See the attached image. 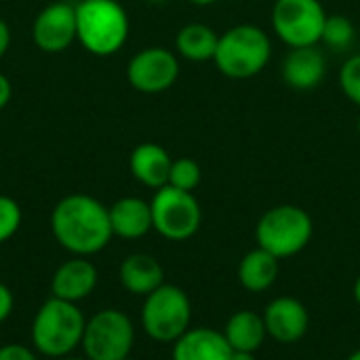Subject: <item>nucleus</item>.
<instances>
[{"label":"nucleus","instance_id":"9","mask_svg":"<svg viewBox=\"0 0 360 360\" xmlns=\"http://www.w3.org/2000/svg\"><path fill=\"white\" fill-rule=\"evenodd\" d=\"M325 21L321 0H276L272 6V30L289 49L319 44Z\"/></svg>","mask_w":360,"mask_h":360},{"label":"nucleus","instance_id":"20","mask_svg":"<svg viewBox=\"0 0 360 360\" xmlns=\"http://www.w3.org/2000/svg\"><path fill=\"white\" fill-rule=\"evenodd\" d=\"M281 259H276L272 253L264 251V249H253L249 251L240 264H238V283L243 289H247L249 293H264L268 291L276 278H278V272H281V266H278Z\"/></svg>","mask_w":360,"mask_h":360},{"label":"nucleus","instance_id":"10","mask_svg":"<svg viewBox=\"0 0 360 360\" xmlns=\"http://www.w3.org/2000/svg\"><path fill=\"white\" fill-rule=\"evenodd\" d=\"M179 78V59L165 46H148L137 51L127 65L129 84L146 95L169 91Z\"/></svg>","mask_w":360,"mask_h":360},{"label":"nucleus","instance_id":"26","mask_svg":"<svg viewBox=\"0 0 360 360\" xmlns=\"http://www.w3.org/2000/svg\"><path fill=\"white\" fill-rule=\"evenodd\" d=\"M0 360H38L36 354L21 344H6L0 348Z\"/></svg>","mask_w":360,"mask_h":360},{"label":"nucleus","instance_id":"25","mask_svg":"<svg viewBox=\"0 0 360 360\" xmlns=\"http://www.w3.org/2000/svg\"><path fill=\"white\" fill-rule=\"evenodd\" d=\"M21 226V207L15 198L0 194V245L15 236Z\"/></svg>","mask_w":360,"mask_h":360},{"label":"nucleus","instance_id":"2","mask_svg":"<svg viewBox=\"0 0 360 360\" xmlns=\"http://www.w3.org/2000/svg\"><path fill=\"white\" fill-rule=\"evenodd\" d=\"M84 327L86 319L78 304L51 295L32 321V344L49 359H65L82 344Z\"/></svg>","mask_w":360,"mask_h":360},{"label":"nucleus","instance_id":"30","mask_svg":"<svg viewBox=\"0 0 360 360\" xmlns=\"http://www.w3.org/2000/svg\"><path fill=\"white\" fill-rule=\"evenodd\" d=\"M230 360H257V359H255V354H253V352H236V350H232Z\"/></svg>","mask_w":360,"mask_h":360},{"label":"nucleus","instance_id":"19","mask_svg":"<svg viewBox=\"0 0 360 360\" xmlns=\"http://www.w3.org/2000/svg\"><path fill=\"white\" fill-rule=\"evenodd\" d=\"M224 338L236 352H257L264 346V340L268 338L266 325L262 314L253 310H238L234 312L224 327Z\"/></svg>","mask_w":360,"mask_h":360},{"label":"nucleus","instance_id":"36","mask_svg":"<svg viewBox=\"0 0 360 360\" xmlns=\"http://www.w3.org/2000/svg\"><path fill=\"white\" fill-rule=\"evenodd\" d=\"M356 129H359V133H360V116H359V122H356Z\"/></svg>","mask_w":360,"mask_h":360},{"label":"nucleus","instance_id":"17","mask_svg":"<svg viewBox=\"0 0 360 360\" xmlns=\"http://www.w3.org/2000/svg\"><path fill=\"white\" fill-rule=\"evenodd\" d=\"M110 224H112L114 236L118 238H124V240L143 238L150 230H154L152 207L143 198L124 196L110 207Z\"/></svg>","mask_w":360,"mask_h":360},{"label":"nucleus","instance_id":"28","mask_svg":"<svg viewBox=\"0 0 360 360\" xmlns=\"http://www.w3.org/2000/svg\"><path fill=\"white\" fill-rule=\"evenodd\" d=\"M13 97V86H11V80L0 72V110H4L8 105Z\"/></svg>","mask_w":360,"mask_h":360},{"label":"nucleus","instance_id":"37","mask_svg":"<svg viewBox=\"0 0 360 360\" xmlns=\"http://www.w3.org/2000/svg\"><path fill=\"white\" fill-rule=\"evenodd\" d=\"M122 360H135V359H131V356H127V359H122Z\"/></svg>","mask_w":360,"mask_h":360},{"label":"nucleus","instance_id":"32","mask_svg":"<svg viewBox=\"0 0 360 360\" xmlns=\"http://www.w3.org/2000/svg\"><path fill=\"white\" fill-rule=\"evenodd\" d=\"M192 4H196V6H211V4H215L217 0H190Z\"/></svg>","mask_w":360,"mask_h":360},{"label":"nucleus","instance_id":"3","mask_svg":"<svg viewBox=\"0 0 360 360\" xmlns=\"http://www.w3.org/2000/svg\"><path fill=\"white\" fill-rule=\"evenodd\" d=\"M270 57L272 40L268 32L253 23H240L219 36L213 61L226 78L247 80L264 72Z\"/></svg>","mask_w":360,"mask_h":360},{"label":"nucleus","instance_id":"31","mask_svg":"<svg viewBox=\"0 0 360 360\" xmlns=\"http://www.w3.org/2000/svg\"><path fill=\"white\" fill-rule=\"evenodd\" d=\"M352 297H354V302L360 306V274L359 278L354 281V287H352Z\"/></svg>","mask_w":360,"mask_h":360},{"label":"nucleus","instance_id":"18","mask_svg":"<svg viewBox=\"0 0 360 360\" xmlns=\"http://www.w3.org/2000/svg\"><path fill=\"white\" fill-rule=\"evenodd\" d=\"M120 283L133 295H150L165 283V270L156 257L148 253H133L120 264Z\"/></svg>","mask_w":360,"mask_h":360},{"label":"nucleus","instance_id":"33","mask_svg":"<svg viewBox=\"0 0 360 360\" xmlns=\"http://www.w3.org/2000/svg\"><path fill=\"white\" fill-rule=\"evenodd\" d=\"M346 360H360V348L359 350H354V352H352V354H350Z\"/></svg>","mask_w":360,"mask_h":360},{"label":"nucleus","instance_id":"27","mask_svg":"<svg viewBox=\"0 0 360 360\" xmlns=\"http://www.w3.org/2000/svg\"><path fill=\"white\" fill-rule=\"evenodd\" d=\"M13 293H11V289L6 287V285H2L0 283V323H4L8 316H11V312H13Z\"/></svg>","mask_w":360,"mask_h":360},{"label":"nucleus","instance_id":"11","mask_svg":"<svg viewBox=\"0 0 360 360\" xmlns=\"http://www.w3.org/2000/svg\"><path fill=\"white\" fill-rule=\"evenodd\" d=\"M34 44L44 53H61L78 38L76 25V4L70 2H51L46 4L32 23Z\"/></svg>","mask_w":360,"mask_h":360},{"label":"nucleus","instance_id":"35","mask_svg":"<svg viewBox=\"0 0 360 360\" xmlns=\"http://www.w3.org/2000/svg\"><path fill=\"white\" fill-rule=\"evenodd\" d=\"M57 360H86V359H68V356H65V359H57Z\"/></svg>","mask_w":360,"mask_h":360},{"label":"nucleus","instance_id":"16","mask_svg":"<svg viewBox=\"0 0 360 360\" xmlns=\"http://www.w3.org/2000/svg\"><path fill=\"white\" fill-rule=\"evenodd\" d=\"M171 165H173V158L169 156V152L162 146L152 143V141L139 143L129 156V169L133 177L141 186L152 188V190H158L169 184Z\"/></svg>","mask_w":360,"mask_h":360},{"label":"nucleus","instance_id":"23","mask_svg":"<svg viewBox=\"0 0 360 360\" xmlns=\"http://www.w3.org/2000/svg\"><path fill=\"white\" fill-rule=\"evenodd\" d=\"M202 179V169L194 158H177L171 165V173H169V186L177 188V190H186V192H194L200 186Z\"/></svg>","mask_w":360,"mask_h":360},{"label":"nucleus","instance_id":"5","mask_svg":"<svg viewBox=\"0 0 360 360\" xmlns=\"http://www.w3.org/2000/svg\"><path fill=\"white\" fill-rule=\"evenodd\" d=\"M314 234V224L308 211L295 205H278L268 209L257 226V247L272 253L276 259H287L302 253Z\"/></svg>","mask_w":360,"mask_h":360},{"label":"nucleus","instance_id":"7","mask_svg":"<svg viewBox=\"0 0 360 360\" xmlns=\"http://www.w3.org/2000/svg\"><path fill=\"white\" fill-rule=\"evenodd\" d=\"M152 226L154 230L173 243L192 238L202 221V211L192 192L177 190L173 186H162L150 200Z\"/></svg>","mask_w":360,"mask_h":360},{"label":"nucleus","instance_id":"4","mask_svg":"<svg viewBox=\"0 0 360 360\" xmlns=\"http://www.w3.org/2000/svg\"><path fill=\"white\" fill-rule=\"evenodd\" d=\"M78 42L97 57L118 53L129 38V15L118 0H82L76 4Z\"/></svg>","mask_w":360,"mask_h":360},{"label":"nucleus","instance_id":"1","mask_svg":"<svg viewBox=\"0 0 360 360\" xmlns=\"http://www.w3.org/2000/svg\"><path fill=\"white\" fill-rule=\"evenodd\" d=\"M55 240L78 257H89L112 240L110 209L89 194H70L61 198L51 213Z\"/></svg>","mask_w":360,"mask_h":360},{"label":"nucleus","instance_id":"12","mask_svg":"<svg viewBox=\"0 0 360 360\" xmlns=\"http://www.w3.org/2000/svg\"><path fill=\"white\" fill-rule=\"evenodd\" d=\"M262 319H264L268 338H272L274 342L283 346L300 342L310 329L308 308L300 300L289 297V295L272 300L266 306Z\"/></svg>","mask_w":360,"mask_h":360},{"label":"nucleus","instance_id":"22","mask_svg":"<svg viewBox=\"0 0 360 360\" xmlns=\"http://www.w3.org/2000/svg\"><path fill=\"white\" fill-rule=\"evenodd\" d=\"M356 36V27L350 17L346 15H327L325 27H323V38L321 42L327 44L331 51H346L352 46Z\"/></svg>","mask_w":360,"mask_h":360},{"label":"nucleus","instance_id":"29","mask_svg":"<svg viewBox=\"0 0 360 360\" xmlns=\"http://www.w3.org/2000/svg\"><path fill=\"white\" fill-rule=\"evenodd\" d=\"M11 46V30H8V23L0 17V59L6 55Z\"/></svg>","mask_w":360,"mask_h":360},{"label":"nucleus","instance_id":"14","mask_svg":"<svg viewBox=\"0 0 360 360\" xmlns=\"http://www.w3.org/2000/svg\"><path fill=\"white\" fill-rule=\"evenodd\" d=\"M97 281H99L97 268L89 259L76 255L57 268L51 281V293L53 297L78 304L95 291Z\"/></svg>","mask_w":360,"mask_h":360},{"label":"nucleus","instance_id":"34","mask_svg":"<svg viewBox=\"0 0 360 360\" xmlns=\"http://www.w3.org/2000/svg\"><path fill=\"white\" fill-rule=\"evenodd\" d=\"M146 2H150V4H165L167 0H146Z\"/></svg>","mask_w":360,"mask_h":360},{"label":"nucleus","instance_id":"24","mask_svg":"<svg viewBox=\"0 0 360 360\" xmlns=\"http://www.w3.org/2000/svg\"><path fill=\"white\" fill-rule=\"evenodd\" d=\"M340 86L344 95L360 108V53L348 57L340 70Z\"/></svg>","mask_w":360,"mask_h":360},{"label":"nucleus","instance_id":"21","mask_svg":"<svg viewBox=\"0 0 360 360\" xmlns=\"http://www.w3.org/2000/svg\"><path fill=\"white\" fill-rule=\"evenodd\" d=\"M219 34L207 23H188L175 36V51L188 61L202 63L215 57Z\"/></svg>","mask_w":360,"mask_h":360},{"label":"nucleus","instance_id":"8","mask_svg":"<svg viewBox=\"0 0 360 360\" xmlns=\"http://www.w3.org/2000/svg\"><path fill=\"white\" fill-rule=\"evenodd\" d=\"M135 327L131 319L114 308H105L86 321L82 350L86 360H122L131 356Z\"/></svg>","mask_w":360,"mask_h":360},{"label":"nucleus","instance_id":"13","mask_svg":"<svg viewBox=\"0 0 360 360\" xmlns=\"http://www.w3.org/2000/svg\"><path fill=\"white\" fill-rule=\"evenodd\" d=\"M283 80L287 86L295 91H312L316 89L327 74V57L314 46L291 49L283 61Z\"/></svg>","mask_w":360,"mask_h":360},{"label":"nucleus","instance_id":"15","mask_svg":"<svg viewBox=\"0 0 360 360\" xmlns=\"http://www.w3.org/2000/svg\"><path fill=\"white\" fill-rule=\"evenodd\" d=\"M232 348L224 333L209 327L188 329L177 342H173V360H230Z\"/></svg>","mask_w":360,"mask_h":360},{"label":"nucleus","instance_id":"6","mask_svg":"<svg viewBox=\"0 0 360 360\" xmlns=\"http://www.w3.org/2000/svg\"><path fill=\"white\" fill-rule=\"evenodd\" d=\"M192 323V304L184 289L162 283L141 306V327L148 338L160 344L177 342Z\"/></svg>","mask_w":360,"mask_h":360}]
</instances>
